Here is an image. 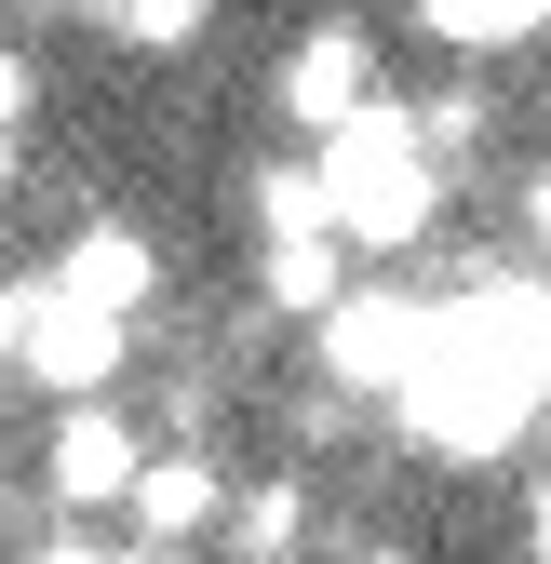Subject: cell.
<instances>
[{
	"mask_svg": "<svg viewBox=\"0 0 551 564\" xmlns=\"http://www.w3.org/2000/svg\"><path fill=\"white\" fill-rule=\"evenodd\" d=\"M390 403L418 416L431 457H511L525 416L551 403V296L538 282H471L457 310H431V349Z\"/></svg>",
	"mask_w": 551,
	"mask_h": 564,
	"instance_id": "obj_1",
	"label": "cell"
},
{
	"mask_svg": "<svg viewBox=\"0 0 551 564\" xmlns=\"http://www.w3.org/2000/svg\"><path fill=\"white\" fill-rule=\"evenodd\" d=\"M310 188H323L336 242H364V256H403V242H431V216H444V162H431L418 108H390V95H377L364 121H336V134H323Z\"/></svg>",
	"mask_w": 551,
	"mask_h": 564,
	"instance_id": "obj_2",
	"label": "cell"
},
{
	"mask_svg": "<svg viewBox=\"0 0 551 564\" xmlns=\"http://www.w3.org/2000/svg\"><path fill=\"white\" fill-rule=\"evenodd\" d=\"M431 349V296H390V282H350V296L323 310V377L336 390H403Z\"/></svg>",
	"mask_w": 551,
	"mask_h": 564,
	"instance_id": "obj_3",
	"label": "cell"
},
{
	"mask_svg": "<svg viewBox=\"0 0 551 564\" xmlns=\"http://www.w3.org/2000/svg\"><path fill=\"white\" fill-rule=\"evenodd\" d=\"M134 470H149V431H134L121 403H67L54 444H41V498H54V511H121Z\"/></svg>",
	"mask_w": 551,
	"mask_h": 564,
	"instance_id": "obj_4",
	"label": "cell"
},
{
	"mask_svg": "<svg viewBox=\"0 0 551 564\" xmlns=\"http://www.w3.org/2000/svg\"><path fill=\"white\" fill-rule=\"evenodd\" d=\"M269 108H283L296 134L364 121V108H377V41H364V28H310L283 67H269Z\"/></svg>",
	"mask_w": 551,
	"mask_h": 564,
	"instance_id": "obj_5",
	"label": "cell"
},
{
	"mask_svg": "<svg viewBox=\"0 0 551 564\" xmlns=\"http://www.w3.org/2000/svg\"><path fill=\"white\" fill-rule=\"evenodd\" d=\"M121 349H134V323H95V310H67V296H28V336H14V364H28L54 403H108Z\"/></svg>",
	"mask_w": 551,
	"mask_h": 564,
	"instance_id": "obj_6",
	"label": "cell"
},
{
	"mask_svg": "<svg viewBox=\"0 0 551 564\" xmlns=\"http://www.w3.org/2000/svg\"><path fill=\"white\" fill-rule=\"evenodd\" d=\"M121 524H134V551H202V538L229 524V484H216V457H202V444L149 457V470H134V498H121Z\"/></svg>",
	"mask_w": 551,
	"mask_h": 564,
	"instance_id": "obj_7",
	"label": "cell"
},
{
	"mask_svg": "<svg viewBox=\"0 0 551 564\" xmlns=\"http://www.w3.org/2000/svg\"><path fill=\"white\" fill-rule=\"evenodd\" d=\"M149 282H162V256L134 242V229H82V242L54 256V282H41V296L95 310V323H134V310H149Z\"/></svg>",
	"mask_w": 551,
	"mask_h": 564,
	"instance_id": "obj_8",
	"label": "cell"
},
{
	"mask_svg": "<svg viewBox=\"0 0 551 564\" xmlns=\"http://www.w3.org/2000/svg\"><path fill=\"white\" fill-rule=\"evenodd\" d=\"M336 256H350L336 229H269V242H256V296L296 310V323H323L336 296H350V269H336Z\"/></svg>",
	"mask_w": 551,
	"mask_h": 564,
	"instance_id": "obj_9",
	"label": "cell"
},
{
	"mask_svg": "<svg viewBox=\"0 0 551 564\" xmlns=\"http://www.w3.org/2000/svg\"><path fill=\"white\" fill-rule=\"evenodd\" d=\"M229 564H310V498L296 484H256V498H229Z\"/></svg>",
	"mask_w": 551,
	"mask_h": 564,
	"instance_id": "obj_10",
	"label": "cell"
},
{
	"mask_svg": "<svg viewBox=\"0 0 551 564\" xmlns=\"http://www.w3.org/2000/svg\"><path fill=\"white\" fill-rule=\"evenodd\" d=\"M538 14H551V0H418V28H431V41H457V54H511Z\"/></svg>",
	"mask_w": 551,
	"mask_h": 564,
	"instance_id": "obj_11",
	"label": "cell"
},
{
	"mask_svg": "<svg viewBox=\"0 0 551 564\" xmlns=\"http://www.w3.org/2000/svg\"><path fill=\"white\" fill-rule=\"evenodd\" d=\"M108 14V41H134V54H188L202 28H216V0H95Z\"/></svg>",
	"mask_w": 551,
	"mask_h": 564,
	"instance_id": "obj_12",
	"label": "cell"
},
{
	"mask_svg": "<svg viewBox=\"0 0 551 564\" xmlns=\"http://www.w3.org/2000/svg\"><path fill=\"white\" fill-rule=\"evenodd\" d=\"M28 108H41V67H28L14 41H0V134H28Z\"/></svg>",
	"mask_w": 551,
	"mask_h": 564,
	"instance_id": "obj_13",
	"label": "cell"
},
{
	"mask_svg": "<svg viewBox=\"0 0 551 564\" xmlns=\"http://www.w3.org/2000/svg\"><path fill=\"white\" fill-rule=\"evenodd\" d=\"M14 175H28V134H0V188H14Z\"/></svg>",
	"mask_w": 551,
	"mask_h": 564,
	"instance_id": "obj_14",
	"label": "cell"
},
{
	"mask_svg": "<svg viewBox=\"0 0 551 564\" xmlns=\"http://www.w3.org/2000/svg\"><path fill=\"white\" fill-rule=\"evenodd\" d=\"M525 216H538V242H551V175H538V202H525Z\"/></svg>",
	"mask_w": 551,
	"mask_h": 564,
	"instance_id": "obj_15",
	"label": "cell"
},
{
	"mask_svg": "<svg viewBox=\"0 0 551 564\" xmlns=\"http://www.w3.org/2000/svg\"><path fill=\"white\" fill-rule=\"evenodd\" d=\"M41 564H108V551H41Z\"/></svg>",
	"mask_w": 551,
	"mask_h": 564,
	"instance_id": "obj_16",
	"label": "cell"
},
{
	"mask_svg": "<svg viewBox=\"0 0 551 564\" xmlns=\"http://www.w3.org/2000/svg\"><path fill=\"white\" fill-rule=\"evenodd\" d=\"M538 564H551V498H538Z\"/></svg>",
	"mask_w": 551,
	"mask_h": 564,
	"instance_id": "obj_17",
	"label": "cell"
}]
</instances>
